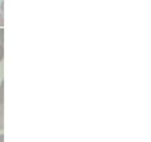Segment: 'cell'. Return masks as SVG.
Listing matches in <instances>:
<instances>
[{
    "instance_id": "cell-1",
    "label": "cell",
    "mask_w": 151,
    "mask_h": 142,
    "mask_svg": "<svg viewBox=\"0 0 151 142\" xmlns=\"http://www.w3.org/2000/svg\"><path fill=\"white\" fill-rule=\"evenodd\" d=\"M0 109H4V80L0 83Z\"/></svg>"
},
{
    "instance_id": "cell-2",
    "label": "cell",
    "mask_w": 151,
    "mask_h": 142,
    "mask_svg": "<svg viewBox=\"0 0 151 142\" xmlns=\"http://www.w3.org/2000/svg\"><path fill=\"white\" fill-rule=\"evenodd\" d=\"M0 130H4V109H0Z\"/></svg>"
},
{
    "instance_id": "cell-3",
    "label": "cell",
    "mask_w": 151,
    "mask_h": 142,
    "mask_svg": "<svg viewBox=\"0 0 151 142\" xmlns=\"http://www.w3.org/2000/svg\"><path fill=\"white\" fill-rule=\"evenodd\" d=\"M4 59V46H3V44L0 43V63L3 61Z\"/></svg>"
},
{
    "instance_id": "cell-4",
    "label": "cell",
    "mask_w": 151,
    "mask_h": 142,
    "mask_svg": "<svg viewBox=\"0 0 151 142\" xmlns=\"http://www.w3.org/2000/svg\"><path fill=\"white\" fill-rule=\"evenodd\" d=\"M0 43L4 44V28H0Z\"/></svg>"
},
{
    "instance_id": "cell-5",
    "label": "cell",
    "mask_w": 151,
    "mask_h": 142,
    "mask_svg": "<svg viewBox=\"0 0 151 142\" xmlns=\"http://www.w3.org/2000/svg\"><path fill=\"white\" fill-rule=\"evenodd\" d=\"M4 26V16L3 14L0 12V28H2Z\"/></svg>"
},
{
    "instance_id": "cell-6",
    "label": "cell",
    "mask_w": 151,
    "mask_h": 142,
    "mask_svg": "<svg viewBox=\"0 0 151 142\" xmlns=\"http://www.w3.org/2000/svg\"><path fill=\"white\" fill-rule=\"evenodd\" d=\"M0 142H4V135L0 134Z\"/></svg>"
}]
</instances>
